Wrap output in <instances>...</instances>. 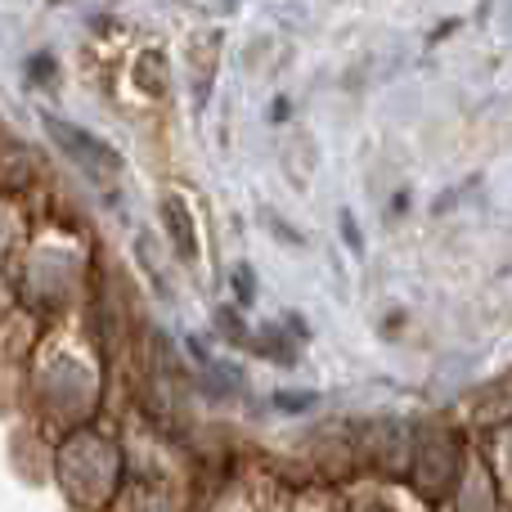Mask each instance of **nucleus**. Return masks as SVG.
<instances>
[{
    "label": "nucleus",
    "instance_id": "obj_4",
    "mask_svg": "<svg viewBox=\"0 0 512 512\" xmlns=\"http://www.w3.org/2000/svg\"><path fill=\"white\" fill-rule=\"evenodd\" d=\"M342 234L351 239V248H360V243H364V239H360V225H355L351 216H342Z\"/></svg>",
    "mask_w": 512,
    "mask_h": 512
},
{
    "label": "nucleus",
    "instance_id": "obj_3",
    "mask_svg": "<svg viewBox=\"0 0 512 512\" xmlns=\"http://www.w3.org/2000/svg\"><path fill=\"white\" fill-rule=\"evenodd\" d=\"M234 292H239V301H252V270L234 274Z\"/></svg>",
    "mask_w": 512,
    "mask_h": 512
},
{
    "label": "nucleus",
    "instance_id": "obj_5",
    "mask_svg": "<svg viewBox=\"0 0 512 512\" xmlns=\"http://www.w3.org/2000/svg\"><path fill=\"white\" fill-rule=\"evenodd\" d=\"M32 77H36V81L50 77V59H45V54H36V59H32Z\"/></svg>",
    "mask_w": 512,
    "mask_h": 512
},
{
    "label": "nucleus",
    "instance_id": "obj_1",
    "mask_svg": "<svg viewBox=\"0 0 512 512\" xmlns=\"http://www.w3.org/2000/svg\"><path fill=\"white\" fill-rule=\"evenodd\" d=\"M45 131H50L54 140H59L63 149H68L72 158L81 162V167H90V171H95L99 162H104L108 171H117V167H122V158H117L113 149H104V144H99V140H90V135H86V131H77V126H72V122H59V117H45Z\"/></svg>",
    "mask_w": 512,
    "mask_h": 512
},
{
    "label": "nucleus",
    "instance_id": "obj_2",
    "mask_svg": "<svg viewBox=\"0 0 512 512\" xmlns=\"http://www.w3.org/2000/svg\"><path fill=\"white\" fill-rule=\"evenodd\" d=\"M162 216H167V225H171V234H176V248L180 256H194V225H189V212H185V203H180L176 194L162 203Z\"/></svg>",
    "mask_w": 512,
    "mask_h": 512
}]
</instances>
